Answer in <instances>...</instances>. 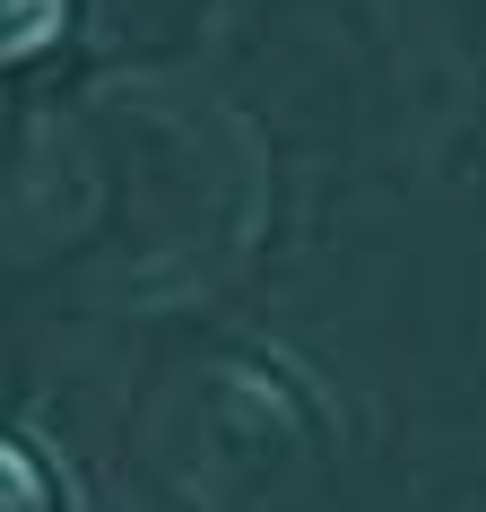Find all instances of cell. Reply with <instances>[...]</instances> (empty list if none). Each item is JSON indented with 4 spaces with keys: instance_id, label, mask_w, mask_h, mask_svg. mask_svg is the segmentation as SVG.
I'll use <instances>...</instances> for the list:
<instances>
[{
    "instance_id": "1",
    "label": "cell",
    "mask_w": 486,
    "mask_h": 512,
    "mask_svg": "<svg viewBox=\"0 0 486 512\" xmlns=\"http://www.w3.org/2000/svg\"><path fill=\"white\" fill-rule=\"evenodd\" d=\"M70 18V0H0V61H27L44 53Z\"/></svg>"
}]
</instances>
